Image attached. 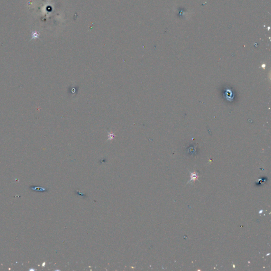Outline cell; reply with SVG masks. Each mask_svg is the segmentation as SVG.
I'll return each instance as SVG.
<instances>
[{"label":"cell","mask_w":271,"mask_h":271,"mask_svg":"<svg viewBox=\"0 0 271 271\" xmlns=\"http://www.w3.org/2000/svg\"><path fill=\"white\" fill-rule=\"evenodd\" d=\"M198 174L197 173H196L195 172H194L193 173H191V181H194L196 180H198Z\"/></svg>","instance_id":"obj_1"},{"label":"cell","mask_w":271,"mask_h":271,"mask_svg":"<svg viewBox=\"0 0 271 271\" xmlns=\"http://www.w3.org/2000/svg\"><path fill=\"white\" fill-rule=\"evenodd\" d=\"M226 94L227 95H226V96L228 97L227 99H229L228 100H230L231 99L233 98L232 96L230 95H233V92L231 91H230V90H228L227 91H226Z\"/></svg>","instance_id":"obj_2"}]
</instances>
